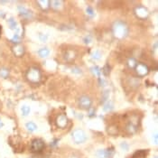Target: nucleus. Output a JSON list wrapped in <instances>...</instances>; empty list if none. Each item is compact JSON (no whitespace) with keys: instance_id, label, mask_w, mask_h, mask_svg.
<instances>
[{"instance_id":"28","label":"nucleus","mask_w":158,"mask_h":158,"mask_svg":"<svg viewBox=\"0 0 158 158\" xmlns=\"http://www.w3.org/2000/svg\"><path fill=\"white\" fill-rule=\"evenodd\" d=\"M72 72L77 73V74H80V73H82V70H80L79 68H73L72 69Z\"/></svg>"},{"instance_id":"13","label":"nucleus","mask_w":158,"mask_h":158,"mask_svg":"<svg viewBox=\"0 0 158 158\" xmlns=\"http://www.w3.org/2000/svg\"><path fill=\"white\" fill-rule=\"evenodd\" d=\"M25 127H26V129H27L28 131H30V132H33V131H35V130L37 129L36 124L33 123V122H32V121L27 122V123L25 124Z\"/></svg>"},{"instance_id":"18","label":"nucleus","mask_w":158,"mask_h":158,"mask_svg":"<svg viewBox=\"0 0 158 158\" xmlns=\"http://www.w3.org/2000/svg\"><path fill=\"white\" fill-rule=\"evenodd\" d=\"M136 64H137V63H136V61H135V58H130V59H128V61H127V66H128L129 68L134 69V68H135Z\"/></svg>"},{"instance_id":"11","label":"nucleus","mask_w":158,"mask_h":158,"mask_svg":"<svg viewBox=\"0 0 158 158\" xmlns=\"http://www.w3.org/2000/svg\"><path fill=\"white\" fill-rule=\"evenodd\" d=\"M18 10H19V13H20V15H22L23 16L30 17L32 15V13L28 9H26L25 7H19Z\"/></svg>"},{"instance_id":"30","label":"nucleus","mask_w":158,"mask_h":158,"mask_svg":"<svg viewBox=\"0 0 158 158\" xmlns=\"http://www.w3.org/2000/svg\"><path fill=\"white\" fill-rule=\"evenodd\" d=\"M154 143H155V145L157 144V135L156 134L154 135Z\"/></svg>"},{"instance_id":"5","label":"nucleus","mask_w":158,"mask_h":158,"mask_svg":"<svg viewBox=\"0 0 158 158\" xmlns=\"http://www.w3.org/2000/svg\"><path fill=\"white\" fill-rule=\"evenodd\" d=\"M44 148V142L42 139H34L31 143V150L33 152H40Z\"/></svg>"},{"instance_id":"32","label":"nucleus","mask_w":158,"mask_h":158,"mask_svg":"<svg viewBox=\"0 0 158 158\" xmlns=\"http://www.w3.org/2000/svg\"><path fill=\"white\" fill-rule=\"evenodd\" d=\"M0 32H1V26H0Z\"/></svg>"},{"instance_id":"27","label":"nucleus","mask_w":158,"mask_h":158,"mask_svg":"<svg viewBox=\"0 0 158 158\" xmlns=\"http://www.w3.org/2000/svg\"><path fill=\"white\" fill-rule=\"evenodd\" d=\"M110 109H112V105H110L109 102H108V103L104 106V110H105V111H108V110H110Z\"/></svg>"},{"instance_id":"31","label":"nucleus","mask_w":158,"mask_h":158,"mask_svg":"<svg viewBox=\"0 0 158 158\" xmlns=\"http://www.w3.org/2000/svg\"><path fill=\"white\" fill-rule=\"evenodd\" d=\"M3 127V124L1 122V119H0V127Z\"/></svg>"},{"instance_id":"14","label":"nucleus","mask_w":158,"mask_h":158,"mask_svg":"<svg viewBox=\"0 0 158 158\" xmlns=\"http://www.w3.org/2000/svg\"><path fill=\"white\" fill-rule=\"evenodd\" d=\"M38 5L40 6V7L44 10H46L48 9V7H50V1H48V0H43V1H37Z\"/></svg>"},{"instance_id":"6","label":"nucleus","mask_w":158,"mask_h":158,"mask_svg":"<svg viewBox=\"0 0 158 158\" xmlns=\"http://www.w3.org/2000/svg\"><path fill=\"white\" fill-rule=\"evenodd\" d=\"M135 71H136V73L139 75V76H146L148 73L149 70H148V67L146 64H144V63H138L135 66Z\"/></svg>"},{"instance_id":"7","label":"nucleus","mask_w":158,"mask_h":158,"mask_svg":"<svg viewBox=\"0 0 158 158\" xmlns=\"http://www.w3.org/2000/svg\"><path fill=\"white\" fill-rule=\"evenodd\" d=\"M135 14L136 15V16H138L139 18H146L148 16V11L146 7H137L135 9Z\"/></svg>"},{"instance_id":"17","label":"nucleus","mask_w":158,"mask_h":158,"mask_svg":"<svg viewBox=\"0 0 158 158\" xmlns=\"http://www.w3.org/2000/svg\"><path fill=\"white\" fill-rule=\"evenodd\" d=\"M50 4L52 5V7L53 8V9H59L61 7H62V5H63V1H52V2H50Z\"/></svg>"},{"instance_id":"15","label":"nucleus","mask_w":158,"mask_h":158,"mask_svg":"<svg viewBox=\"0 0 158 158\" xmlns=\"http://www.w3.org/2000/svg\"><path fill=\"white\" fill-rule=\"evenodd\" d=\"M147 152H146L145 150H140V151H137L134 154L133 158H145L146 156Z\"/></svg>"},{"instance_id":"29","label":"nucleus","mask_w":158,"mask_h":158,"mask_svg":"<svg viewBox=\"0 0 158 158\" xmlns=\"http://www.w3.org/2000/svg\"><path fill=\"white\" fill-rule=\"evenodd\" d=\"M84 41H85V44H89V42L90 41V37L89 36V38H88V36H87V37L85 38V40H84Z\"/></svg>"},{"instance_id":"26","label":"nucleus","mask_w":158,"mask_h":158,"mask_svg":"<svg viewBox=\"0 0 158 158\" xmlns=\"http://www.w3.org/2000/svg\"><path fill=\"white\" fill-rule=\"evenodd\" d=\"M86 11H87V14H88L89 15H90V16H93V15H94V10H93L92 7H88L87 9H86Z\"/></svg>"},{"instance_id":"22","label":"nucleus","mask_w":158,"mask_h":158,"mask_svg":"<svg viewBox=\"0 0 158 158\" xmlns=\"http://www.w3.org/2000/svg\"><path fill=\"white\" fill-rule=\"evenodd\" d=\"M91 71H92V72H93L96 76H100V73H101L100 69L98 68V66H94V67L91 69Z\"/></svg>"},{"instance_id":"4","label":"nucleus","mask_w":158,"mask_h":158,"mask_svg":"<svg viewBox=\"0 0 158 158\" xmlns=\"http://www.w3.org/2000/svg\"><path fill=\"white\" fill-rule=\"evenodd\" d=\"M91 104H92V100L88 96H82L79 98V105L83 109H89L91 107Z\"/></svg>"},{"instance_id":"20","label":"nucleus","mask_w":158,"mask_h":158,"mask_svg":"<svg viewBox=\"0 0 158 158\" xmlns=\"http://www.w3.org/2000/svg\"><path fill=\"white\" fill-rule=\"evenodd\" d=\"M91 57H92V59H94V60H100V57H101V52L97 50V51L92 52Z\"/></svg>"},{"instance_id":"10","label":"nucleus","mask_w":158,"mask_h":158,"mask_svg":"<svg viewBox=\"0 0 158 158\" xmlns=\"http://www.w3.org/2000/svg\"><path fill=\"white\" fill-rule=\"evenodd\" d=\"M13 52H14V53L15 54V56L20 57V56H22V55L24 54L25 50H24V47H23V46L17 44V45H15V46L13 48Z\"/></svg>"},{"instance_id":"25","label":"nucleus","mask_w":158,"mask_h":158,"mask_svg":"<svg viewBox=\"0 0 158 158\" xmlns=\"http://www.w3.org/2000/svg\"><path fill=\"white\" fill-rule=\"evenodd\" d=\"M39 39L42 41V42H46L47 41V35L44 34V33H39Z\"/></svg>"},{"instance_id":"23","label":"nucleus","mask_w":158,"mask_h":158,"mask_svg":"<svg viewBox=\"0 0 158 158\" xmlns=\"http://www.w3.org/2000/svg\"><path fill=\"white\" fill-rule=\"evenodd\" d=\"M66 57V59L68 61H70V60H72V59H74V52H66V55H65Z\"/></svg>"},{"instance_id":"19","label":"nucleus","mask_w":158,"mask_h":158,"mask_svg":"<svg viewBox=\"0 0 158 158\" xmlns=\"http://www.w3.org/2000/svg\"><path fill=\"white\" fill-rule=\"evenodd\" d=\"M21 111H22L23 116H27V115L30 113L31 108H30V107H28V106H26V105H24V106H22V108H21Z\"/></svg>"},{"instance_id":"24","label":"nucleus","mask_w":158,"mask_h":158,"mask_svg":"<svg viewBox=\"0 0 158 158\" xmlns=\"http://www.w3.org/2000/svg\"><path fill=\"white\" fill-rule=\"evenodd\" d=\"M120 146H121L122 150H124V151H128V149H129V145H128L127 142H123V143H121Z\"/></svg>"},{"instance_id":"3","label":"nucleus","mask_w":158,"mask_h":158,"mask_svg":"<svg viewBox=\"0 0 158 158\" xmlns=\"http://www.w3.org/2000/svg\"><path fill=\"white\" fill-rule=\"evenodd\" d=\"M26 77L28 79V81H30L31 82L36 83V82H39L41 80V72L36 68H31L27 71Z\"/></svg>"},{"instance_id":"9","label":"nucleus","mask_w":158,"mask_h":158,"mask_svg":"<svg viewBox=\"0 0 158 158\" xmlns=\"http://www.w3.org/2000/svg\"><path fill=\"white\" fill-rule=\"evenodd\" d=\"M114 152L110 149H106V150H98L97 152V156L98 158H110L113 155Z\"/></svg>"},{"instance_id":"12","label":"nucleus","mask_w":158,"mask_h":158,"mask_svg":"<svg viewBox=\"0 0 158 158\" xmlns=\"http://www.w3.org/2000/svg\"><path fill=\"white\" fill-rule=\"evenodd\" d=\"M38 54L42 58H45L50 54V50L47 47H43L38 51Z\"/></svg>"},{"instance_id":"2","label":"nucleus","mask_w":158,"mask_h":158,"mask_svg":"<svg viewBox=\"0 0 158 158\" xmlns=\"http://www.w3.org/2000/svg\"><path fill=\"white\" fill-rule=\"evenodd\" d=\"M72 139L74 141V143L76 144H83L84 142H86L87 140V135L86 133L82 130V129H75L72 132Z\"/></svg>"},{"instance_id":"8","label":"nucleus","mask_w":158,"mask_h":158,"mask_svg":"<svg viewBox=\"0 0 158 158\" xmlns=\"http://www.w3.org/2000/svg\"><path fill=\"white\" fill-rule=\"evenodd\" d=\"M56 124L59 127L61 128H64L67 124H68V118L66 116L64 115H60L58 116V117L56 118Z\"/></svg>"},{"instance_id":"16","label":"nucleus","mask_w":158,"mask_h":158,"mask_svg":"<svg viewBox=\"0 0 158 158\" xmlns=\"http://www.w3.org/2000/svg\"><path fill=\"white\" fill-rule=\"evenodd\" d=\"M9 75V71L6 68H2L0 69V78L3 79H7Z\"/></svg>"},{"instance_id":"21","label":"nucleus","mask_w":158,"mask_h":158,"mask_svg":"<svg viewBox=\"0 0 158 158\" xmlns=\"http://www.w3.org/2000/svg\"><path fill=\"white\" fill-rule=\"evenodd\" d=\"M8 25H9V27L11 28V29H13V30H15V29H16L17 27H16V22H15V20L14 18H10L9 20H8Z\"/></svg>"},{"instance_id":"1","label":"nucleus","mask_w":158,"mask_h":158,"mask_svg":"<svg viewBox=\"0 0 158 158\" xmlns=\"http://www.w3.org/2000/svg\"><path fill=\"white\" fill-rule=\"evenodd\" d=\"M127 26L126 25V24H124L121 21H116L114 25H113V33L114 35L116 38L122 39L124 37H126V35L127 34Z\"/></svg>"}]
</instances>
